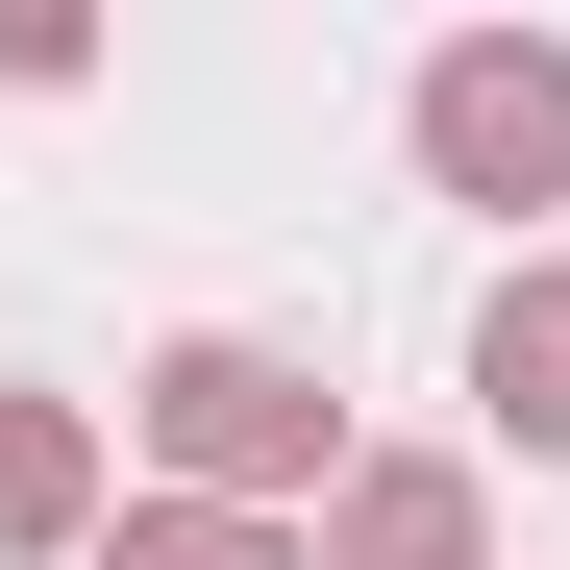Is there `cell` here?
<instances>
[{"mask_svg":"<svg viewBox=\"0 0 570 570\" xmlns=\"http://www.w3.org/2000/svg\"><path fill=\"white\" fill-rule=\"evenodd\" d=\"M422 174L446 199H570V50H422Z\"/></svg>","mask_w":570,"mask_h":570,"instance_id":"6da1fadb","label":"cell"},{"mask_svg":"<svg viewBox=\"0 0 570 570\" xmlns=\"http://www.w3.org/2000/svg\"><path fill=\"white\" fill-rule=\"evenodd\" d=\"M149 446L199 471V497H273V471H323V397H298L273 347H174V372H149Z\"/></svg>","mask_w":570,"mask_h":570,"instance_id":"7a4b0ae2","label":"cell"},{"mask_svg":"<svg viewBox=\"0 0 570 570\" xmlns=\"http://www.w3.org/2000/svg\"><path fill=\"white\" fill-rule=\"evenodd\" d=\"M323 570H471V471H347Z\"/></svg>","mask_w":570,"mask_h":570,"instance_id":"3957f363","label":"cell"},{"mask_svg":"<svg viewBox=\"0 0 570 570\" xmlns=\"http://www.w3.org/2000/svg\"><path fill=\"white\" fill-rule=\"evenodd\" d=\"M100 521V446H75V397H0V546H75Z\"/></svg>","mask_w":570,"mask_h":570,"instance_id":"277c9868","label":"cell"},{"mask_svg":"<svg viewBox=\"0 0 570 570\" xmlns=\"http://www.w3.org/2000/svg\"><path fill=\"white\" fill-rule=\"evenodd\" d=\"M471 372H497V422H521V446H570V273H521V298H497V347H471Z\"/></svg>","mask_w":570,"mask_h":570,"instance_id":"5b68a950","label":"cell"},{"mask_svg":"<svg viewBox=\"0 0 570 570\" xmlns=\"http://www.w3.org/2000/svg\"><path fill=\"white\" fill-rule=\"evenodd\" d=\"M100 570H298V546H273V521H224V497H174V521H125Z\"/></svg>","mask_w":570,"mask_h":570,"instance_id":"8992f818","label":"cell"}]
</instances>
